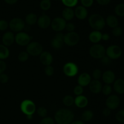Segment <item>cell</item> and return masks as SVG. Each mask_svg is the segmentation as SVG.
I'll use <instances>...</instances> for the list:
<instances>
[{
  "instance_id": "obj_5",
  "label": "cell",
  "mask_w": 124,
  "mask_h": 124,
  "mask_svg": "<svg viewBox=\"0 0 124 124\" xmlns=\"http://www.w3.org/2000/svg\"><path fill=\"white\" fill-rule=\"evenodd\" d=\"M26 52L29 55L33 56H37L40 55L43 52V47L42 45L38 42H30L27 46Z\"/></svg>"
},
{
  "instance_id": "obj_37",
  "label": "cell",
  "mask_w": 124,
  "mask_h": 124,
  "mask_svg": "<svg viewBox=\"0 0 124 124\" xmlns=\"http://www.w3.org/2000/svg\"><path fill=\"white\" fill-rule=\"evenodd\" d=\"M116 119L119 122L124 124V110H120L116 114Z\"/></svg>"
},
{
  "instance_id": "obj_48",
  "label": "cell",
  "mask_w": 124,
  "mask_h": 124,
  "mask_svg": "<svg viewBox=\"0 0 124 124\" xmlns=\"http://www.w3.org/2000/svg\"><path fill=\"white\" fill-rule=\"evenodd\" d=\"M96 1L101 6H107L110 3L111 0H96Z\"/></svg>"
},
{
  "instance_id": "obj_47",
  "label": "cell",
  "mask_w": 124,
  "mask_h": 124,
  "mask_svg": "<svg viewBox=\"0 0 124 124\" xmlns=\"http://www.w3.org/2000/svg\"><path fill=\"white\" fill-rule=\"evenodd\" d=\"M7 65L3 60H0V75L3 73L6 70Z\"/></svg>"
},
{
  "instance_id": "obj_49",
  "label": "cell",
  "mask_w": 124,
  "mask_h": 124,
  "mask_svg": "<svg viewBox=\"0 0 124 124\" xmlns=\"http://www.w3.org/2000/svg\"><path fill=\"white\" fill-rule=\"evenodd\" d=\"M102 115H104L105 117H107V116H109L110 115H111V110H110L108 108H105L102 111Z\"/></svg>"
},
{
  "instance_id": "obj_53",
  "label": "cell",
  "mask_w": 124,
  "mask_h": 124,
  "mask_svg": "<svg viewBox=\"0 0 124 124\" xmlns=\"http://www.w3.org/2000/svg\"><path fill=\"white\" fill-rule=\"evenodd\" d=\"M27 119L29 120H31L33 119V115H29V116H26Z\"/></svg>"
},
{
  "instance_id": "obj_52",
  "label": "cell",
  "mask_w": 124,
  "mask_h": 124,
  "mask_svg": "<svg viewBox=\"0 0 124 124\" xmlns=\"http://www.w3.org/2000/svg\"><path fill=\"white\" fill-rule=\"evenodd\" d=\"M70 124H84L82 121H73Z\"/></svg>"
},
{
  "instance_id": "obj_2",
  "label": "cell",
  "mask_w": 124,
  "mask_h": 124,
  "mask_svg": "<svg viewBox=\"0 0 124 124\" xmlns=\"http://www.w3.org/2000/svg\"><path fill=\"white\" fill-rule=\"evenodd\" d=\"M88 24L94 30L100 31L105 26V20L101 15L94 13L88 18Z\"/></svg>"
},
{
  "instance_id": "obj_15",
  "label": "cell",
  "mask_w": 124,
  "mask_h": 124,
  "mask_svg": "<svg viewBox=\"0 0 124 124\" xmlns=\"http://www.w3.org/2000/svg\"><path fill=\"white\" fill-rule=\"evenodd\" d=\"M39 59L41 64L45 66L51 65L53 61V58L52 54L48 52H42L39 55Z\"/></svg>"
},
{
  "instance_id": "obj_24",
  "label": "cell",
  "mask_w": 124,
  "mask_h": 124,
  "mask_svg": "<svg viewBox=\"0 0 124 124\" xmlns=\"http://www.w3.org/2000/svg\"><path fill=\"white\" fill-rule=\"evenodd\" d=\"M62 16L65 21H70L75 16V12L71 8L65 7L62 12Z\"/></svg>"
},
{
  "instance_id": "obj_13",
  "label": "cell",
  "mask_w": 124,
  "mask_h": 124,
  "mask_svg": "<svg viewBox=\"0 0 124 124\" xmlns=\"http://www.w3.org/2000/svg\"><path fill=\"white\" fill-rule=\"evenodd\" d=\"M64 34L58 32L53 37L51 41V46L54 49L58 50L64 46Z\"/></svg>"
},
{
  "instance_id": "obj_42",
  "label": "cell",
  "mask_w": 124,
  "mask_h": 124,
  "mask_svg": "<svg viewBox=\"0 0 124 124\" xmlns=\"http://www.w3.org/2000/svg\"><path fill=\"white\" fill-rule=\"evenodd\" d=\"M8 27V23L4 19L0 20V31H5Z\"/></svg>"
},
{
  "instance_id": "obj_30",
  "label": "cell",
  "mask_w": 124,
  "mask_h": 124,
  "mask_svg": "<svg viewBox=\"0 0 124 124\" xmlns=\"http://www.w3.org/2000/svg\"><path fill=\"white\" fill-rule=\"evenodd\" d=\"M39 6L41 10L44 11H47L52 6V2L50 0H41Z\"/></svg>"
},
{
  "instance_id": "obj_3",
  "label": "cell",
  "mask_w": 124,
  "mask_h": 124,
  "mask_svg": "<svg viewBox=\"0 0 124 124\" xmlns=\"http://www.w3.org/2000/svg\"><path fill=\"white\" fill-rule=\"evenodd\" d=\"M20 109L22 112L26 116L33 115L36 110L35 103L29 99H25L23 101L20 105Z\"/></svg>"
},
{
  "instance_id": "obj_27",
  "label": "cell",
  "mask_w": 124,
  "mask_h": 124,
  "mask_svg": "<svg viewBox=\"0 0 124 124\" xmlns=\"http://www.w3.org/2000/svg\"><path fill=\"white\" fill-rule=\"evenodd\" d=\"M9 55L10 51L8 48L3 44H0V60L7 59Z\"/></svg>"
},
{
  "instance_id": "obj_4",
  "label": "cell",
  "mask_w": 124,
  "mask_h": 124,
  "mask_svg": "<svg viewBox=\"0 0 124 124\" xmlns=\"http://www.w3.org/2000/svg\"><path fill=\"white\" fill-rule=\"evenodd\" d=\"M105 47L99 44L93 45L89 49V54L94 59H101L105 55Z\"/></svg>"
},
{
  "instance_id": "obj_50",
  "label": "cell",
  "mask_w": 124,
  "mask_h": 124,
  "mask_svg": "<svg viewBox=\"0 0 124 124\" xmlns=\"http://www.w3.org/2000/svg\"><path fill=\"white\" fill-rule=\"evenodd\" d=\"M110 35L108 33H104L102 35V40L104 41H107L110 39Z\"/></svg>"
},
{
  "instance_id": "obj_35",
  "label": "cell",
  "mask_w": 124,
  "mask_h": 124,
  "mask_svg": "<svg viewBox=\"0 0 124 124\" xmlns=\"http://www.w3.org/2000/svg\"><path fill=\"white\" fill-rule=\"evenodd\" d=\"M37 113L40 117H43L44 118V117H47V110L46 109V108L44 107H39L37 109Z\"/></svg>"
},
{
  "instance_id": "obj_29",
  "label": "cell",
  "mask_w": 124,
  "mask_h": 124,
  "mask_svg": "<svg viewBox=\"0 0 124 124\" xmlns=\"http://www.w3.org/2000/svg\"><path fill=\"white\" fill-rule=\"evenodd\" d=\"M63 104L67 107H70L75 104V99L71 95H66L63 98Z\"/></svg>"
},
{
  "instance_id": "obj_45",
  "label": "cell",
  "mask_w": 124,
  "mask_h": 124,
  "mask_svg": "<svg viewBox=\"0 0 124 124\" xmlns=\"http://www.w3.org/2000/svg\"><path fill=\"white\" fill-rule=\"evenodd\" d=\"M101 63L104 65H109L110 64H111V59H110L107 56L105 55L103 58H102L101 59Z\"/></svg>"
},
{
  "instance_id": "obj_11",
  "label": "cell",
  "mask_w": 124,
  "mask_h": 124,
  "mask_svg": "<svg viewBox=\"0 0 124 124\" xmlns=\"http://www.w3.org/2000/svg\"><path fill=\"white\" fill-rule=\"evenodd\" d=\"M51 27L54 31L60 32L64 30L66 25V21L62 17H56L51 22Z\"/></svg>"
},
{
  "instance_id": "obj_51",
  "label": "cell",
  "mask_w": 124,
  "mask_h": 124,
  "mask_svg": "<svg viewBox=\"0 0 124 124\" xmlns=\"http://www.w3.org/2000/svg\"><path fill=\"white\" fill-rule=\"evenodd\" d=\"M18 0H4L5 2L10 5H13L18 2Z\"/></svg>"
},
{
  "instance_id": "obj_18",
  "label": "cell",
  "mask_w": 124,
  "mask_h": 124,
  "mask_svg": "<svg viewBox=\"0 0 124 124\" xmlns=\"http://www.w3.org/2000/svg\"><path fill=\"white\" fill-rule=\"evenodd\" d=\"M91 81H92V78H91L90 75L87 73H82L79 76L78 78V85L82 87L88 85Z\"/></svg>"
},
{
  "instance_id": "obj_40",
  "label": "cell",
  "mask_w": 124,
  "mask_h": 124,
  "mask_svg": "<svg viewBox=\"0 0 124 124\" xmlns=\"http://www.w3.org/2000/svg\"><path fill=\"white\" fill-rule=\"evenodd\" d=\"M83 92H84L83 87H81V85H76L73 89V93L76 96H77L82 95Z\"/></svg>"
},
{
  "instance_id": "obj_9",
  "label": "cell",
  "mask_w": 124,
  "mask_h": 124,
  "mask_svg": "<svg viewBox=\"0 0 124 124\" xmlns=\"http://www.w3.org/2000/svg\"><path fill=\"white\" fill-rule=\"evenodd\" d=\"M62 70L65 76L68 77H74L78 73L79 68L75 63L69 62L64 65Z\"/></svg>"
},
{
  "instance_id": "obj_41",
  "label": "cell",
  "mask_w": 124,
  "mask_h": 124,
  "mask_svg": "<svg viewBox=\"0 0 124 124\" xmlns=\"http://www.w3.org/2000/svg\"><path fill=\"white\" fill-rule=\"evenodd\" d=\"M39 124H54V121L50 117H44Z\"/></svg>"
},
{
  "instance_id": "obj_17",
  "label": "cell",
  "mask_w": 124,
  "mask_h": 124,
  "mask_svg": "<svg viewBox=\"0 0 124 124\" xmlns=\"http://www.w3.org/2000/svg\"><path fill=\"white\" fill-rule=\"evenodd\" d=\"M115 74L111 70H107L102 75V79L105 84L110 85L115 81Z\"/></svg>"
},
{
  "instance_id": "obj_46",
  "label": "cell",
  "mask_w": 124,
  "mask_h": 124,
  "mask_svg": "<svg viewBox=\"0 0 124 124\" xmlns=\"http://www.w3.org/2000/svg\"><path fill=\"white\" fill-rule=\"evenodd\" d=\"M8 81V75L5 73H2L0 75V82L1 84H6Z\"/></svg>"
},
{
  "instance_id": "obj_12",
  "label": "cell",
  "mask_w": 124,
  "mask_h": 124,
  "mask_svg": "<svg viewBox=\"0 0 124 124\" xmlns=\"http://www.w3.org/2000/svg\"><path fill=\"white\" fill-rule=\"evenodd\" d=\"M120 102H121V101H120L119 98L117 96L112 94V95H110L107 98L105 105H106L107 108L111 110H113L118 108L120 105Z\"/></svg>"
},
{
  "instance_id": "obj_38",
  "label": "cell",
  "mask_w": 124,
  "mask_h": 124,
  "mask_svg": "<svg viewBox=\"0 0 124 124\" xmlns=\"http://www.w3.org/2000/svg\"><path fill=\"white\" fill-rule=\"evenodd\" d=\"M102 71L100 69H95L92 73V76L95 80H99L102 78Z\"/></svg>"
},
{
  "instance_id": "obj_33",
  "label": "cell",
  "mask_w": 124,
  "mask_h": 124,
  "mask_svg": "<svg viewBox=\"0 0 124 124\" xmlns=\"http://www.w3.org/2000/svg\"><path fill=\"white\" fill-rule=\"evenodd\" d=\"M61 1L63 4L66 6V7H70V8L76 6L78 2V0H61Z\"/></svg>"
},
{
  "instance_id": "obj_14",
  "label": "cell",
  "mask_w": 124,
  "mask_h": 124,
  "mask_svg": "<svg viewBox=\"0 0 124 124\" xmlns=\"http://www.w3.org/2000/svg\"><path fill=\"white\" fill-rule=\"evenodd\" d=\"M51 18L49 16L47 15H42L38 18L37 24L39 28L42 29H46L51 25Z\"/></svg>"
},
{
  "instance_id": "obj_8",
  "label": "cell",
  "mask_w": 124,
  "mask_h": 124,
  "mask_svg": "<svg viewBox=\"0 0 124 124\" xmlns=\"http://www.w3.org/2000/svg\"><path fill=\"white\" fill-rule=\"evenodd\" d=\"M32 37L27 33L20 31L15 36V41L20 46H27L30 42Z\"/></svg>"
},
{
  "instance_id": "obj_6",
  "label": "cell",
  "mask_w": 124,
  "mask_h": 124,
  "mask_svg": "<svg viewBox=\"0 0 124 124\" xmlns=\"http://www.w3.org/2000/svg\"><path fill=\"white\" fill-rule=\"evenodd\" d=\"M122 50L119 46L117 45H111L107 48L105 55L110 59H117L122 56Z\"/></svg>"
},
{
  "instance_id": "obj_36",
  "label": "cell",
  "mask_w": 124,
  "mask_h": 124,
  "mask_svg": "<svg viewBox=\"0 0 124 124\" xmlns=\"http://www.w3.org/2000/svg\"><path fill=\"white\" fill-rule=\"evenodd\" d=\"M112 33L116 37H119V36H121L122 35L123 30H122V28L121 27L117 26L113 29Z\"/></svg>"
},
{
  "instance_id": "obj_43",
  "label": "cell",
  "mask_w": 124,
  "mask_h": 124,
  "mask_svg": "<svg viewBox=\"0 0 124 124\" xmlns=\"http://www.w3.org/2000/svg\"><path fill=\"white\" fill-rule=\"evenodd\" d=\"M81 2L83 7L88 8L90 7L93 5L94 0H81Z\"/></svg>"
},
{
  "instance_id": "obj_19",
  "label": "cell",
  "mask_w": 124,
  "mask_h": 124,
  "mask_svg": "<svg viewBox=\"0 0 124 124\" xmlns=\"http://www.w3.org/2000/svg\"><path fill=\"white\" fill-rule=\"evenodd\" d=\"M2 42L4 46H10L15 42V35L12 31H7L3 35L2 38Z\"/></svg>"
},
{
  "instance_id": "obj_39",
  "label": "cell",
  "mask_w": 124,
  "mask_h": 124,
  "mask_svg": "<svg viewBox=\"0 0 124 124\" xmlns=\"http://www.w3.org/2000/svg\"><path fill=\"white\" fill-rule=\"evenodd\" d=\"M44 73L47 76H52L54 73V69L51 65L46 66L44 69Z\"/></svg>"
},
{
  "instance_id": "obj_32",
  "label": "cell",
  "mask_w": 124,
  "mask_h": 124,
  "mask_svg": "<svg viewBox=\"0 0 124 124\" xmlns=\"http://www.w3.org/2000/svg\"><path fill=\"white\" fill-rule=\"evenodd\" d=\"M29 58V54L28 53L25 51H23L21 52L20 53L18 54V59L21 62H24L27 61Z\"/></svg>"
},
{
  "instance_id": "obj_1",
  "label": "cell",
  "mask_w": 124,
  "mask_h": 124,
  "mask_svg": "<svg viewBox=\"0 0 124 124\" xmlns=\"http://www.w3.org/2000/svg\"><path fill=\"white\" fill-rule=\"evenodd\" d=\"M75 115L68 108L58 110L54 115V120L58 124H70L73 121Z\"/></svg>"
},
{
  "instance_id": "obj_26",
  "label": "cell",
  "mask_w": 124,
  "mask_h": 124,
  "mask_svg": "<svg viewBox=\"0 0 124 124\" xmlns=\"http://www.w3.org/2000/svg\"><path fill=\"white\" fill-rule=\"evenodd\" d=\"M38 16L35 13H30L26 16L25 19V22L27 25L31 26V25H35L37 23Z\"/></svg>"
},
{
  "instance_id": "obj_10",
  "label": "cell",
  "mask_w": 124,
  "mask_h": 124,
  "mask_svg": "<svg viewBox=\"0 0 124 124\" xmlns=\"http://www.w3.org/2000/svg\"><path fill=\"white\" fill-rule=\"evenodd\" d=\"M79 41V36L75 31L68 32L64 35V44L69 46H75Z\"/></svg>"
},
{
  "instance_id": "obj_21",
  "label": "cell",
  "mask_w": 124,
  "mask_h": 124,
  "mask_svg": "<svg viewBox=\"0 0 124 124\" xmlns=\"http://www.w3.org/2000/svg\"><path fill=\"white\" fill-rule=\"evenodd\" d=\"M88 104V100L85 96H77L75 98V104L77 107L79 108H84L86 107Z\"/></svg>"
},
{
  "instance_id": "obj_25",
  "label": "cell",
  "mask_w": 124,
  "mask_h": 124,
  "mask_svg": "<svg viewBox=\"0 0 124 124\" xmlns=\"http://www.w3.org/2000/svg\"><path fill=\"white\" fill-rule=\"evenodd\" d=\"M105 24H107L110 28L113 29V28L118 26L119 21L117 17L112 15H110L107 17L106 19H105Z\"/></svg>"
},
{
  "instance_id": "obj_23",
  "label": "cell",
  "mask_w": 124,
  "mask_h": 124,
  "mask_svg": "<svg viewBox=\"0 0 124 124\" xmlns=\"http://www.w3.org/2000/svg\"><path fill=\"white\" fill-rule=\"evenodd\" d=\"M102 34L100 31L94 30L90 33L88 36V39L94 44H98L102 40Z\"/></svg>"
},
{
  "instance_id": "obj_34",
  "label": "cell",
  "mask_w": 124,
  "mask_h": 124,
  "mask_svg": "<svg viewBox=\"0 0 124 124\" xmlns=\"http://www.w3.org/2000/svg\"><path fill=\"white\" fill-rule=\"evenodd\" d=\"M113 88L110 85L105 84L104 86H102V91L103 94L105 96H110L111 93H112Z\"/></svg>"
},
{
  "instance_id": "obj_20",
  "label": "cell",
  "mask_w": 124,
  "mask_h": 124,
  "mask_svg": "<svg viewBox=\"0 0 124 124\" xmlns=\"http://www.w3.org/2000/svg\"><path fill=\"white\" fill-rule=\"evenodd\" d=\"M88 86L90 92L94 94H98L101 93L102 88V85L99 80H93L91 81Z\"/></svg>"
},
{
  "instance_id": "obj_44",
  "label": "cell",
  "mask_w": 124,
  "mask_h": 124,
  "mask_svg": "<svg viewBox=\"0 0 124 124\" xmlns=\"http://www.w3.org/2000/svg\"><path fill=\"white\" fill-rule=\"evenodd\" d=\"M65 29L68 31V32H72V31H75V25L72 23H66Z\"/></svg>"
},
{
  "instance_id": "obj_7",
  "label": "cell",
  "mask_w": 124,
  "mask_h": 124,
  "mask_svg": "<svg viewBox=\"0 0 124 124\" xmlns=\"http://www.w3.org/2000/svg\"><path fill=\"white\" fill-rule=\"evenodd\" d=\"M25 22L20 18H14L10 21L8 27L12 31L20 32L25 28Z\"/></svg>"
},
{
  "instance_id": "obj_31",
  "label": "cell",
  "mask_w": 124,
  "mask_h": 124,
  "mask_svg": "<svg viewBox=\"0 0 124 124\" xmlns=\"http://www.w3.org/2000/svg\"><path fill=\"white\" fill-rule=\"evenodd\" d=\"M115 13L121 17L124 16V4L121 3L117 4L115 8Z\"/></svg>"
},
{
  "instance_id": "obj_16",
  "label": "cell",
  "mask_w": 124,
  "mask_h": 124,
  "mask_svg": "<svg viewBox=\"0 0 124 124\" xmlns=\"http://www.w3.org/2000/svg\"><path fill=\"white\" fill-rule=\"evenodd\" d=\"M74 12H75V16L80 20H84L86 19L88 16V10L87 8L83 7L82 6H79L76 7L74 10Z\"/></svg>"
},
{
  "instance_id": "obj_28",
  "label": "cell",
  "mask_w": 124,
  "mask_h": 124,
  "mask_svg": "<svg viewBox=\"0 0 124 124\" xmlns=\"http://www.w3.org/2000/svg\"><path fill=\"white\" fill-rule=\"evenodd\" d=\"M94 117V114H93V111L91 110H85L82 113V115H81V118H82V121H85V122H88V121H91L92 119Z\"/></svg>"
},
{
  "instance_id": "obj_22",
  "label": "cell",
  "mask_w": 124,
  "mask_h": 124,
  "mask_svg": "<svg viewBox=\"0 0 124 124\" xmlns=\"http://www.w3.org/2000/svg\"><path fill=\"white\" fill-rule=\"evenodd\" d=\"M113 89L119 94H124V79H117L113 82Z\"/></svg>"
}]
</instances>
